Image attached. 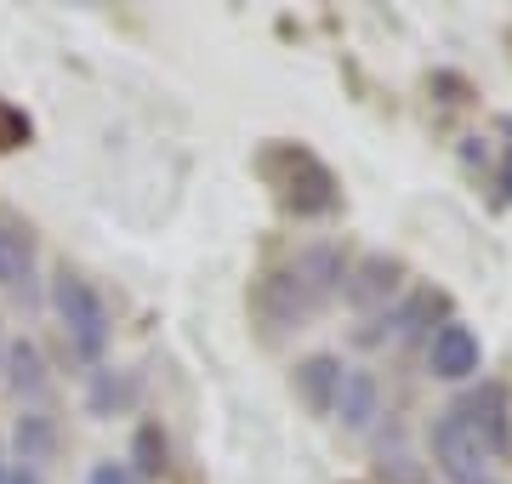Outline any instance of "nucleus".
I'll list each match as a JSON object with an SVG mask.
<instances>
[{
  "label": "nucleus",
  "instance_id": "nucleus-2",
  "mask_svg": "<svg viewBox=\"0 0 512 484\" xmlns=\"http://www.w3.org/2000/svg\"><path fill=\"white\" fill-rule=\"evenodd\" d=\"M262 171H268V183L279 188L285 211H296V217H325V211H336V177H330L308 149H296V143L268 149Z\"/></svg>",
  "mask_w": 512,
  "mask_h": 484
},
{
  "label": "nucleus",
  "instance_id": "nucleus-5",
  "mask_svg": "<svg viewBox=\"0 0 512 484\" xmlns=\"http://www.w3.org/2000/svg\"><path fill=\"white\" fill-rule=\"evenodd\" d=\"M461 416H467V428L484 439V445L495 450V462H507V450H512V416H507V388H495V382H484L478 393H467L461 399Z\"/></svg>",
  "mask_w": 512,
  "mask_h": 484
},
{
  "label": "nucleus",
  "instance_id": "nucleus-7",
  "mask_svg": "<svg viewBox=\"0 0 512 484\" xmlns=\"http://www.w3.org/2000/svg\"><path fill=\"white\" fill-rule=\"evenodd\" d=\"M0 291L35 297V240L18 223H0Z\"/></svg>",
  "mask_w": 512,
  "mask_h": 484
},
{
  "label": "nucleus",
  "instance_id": "nucleus-1",
  "mask_svg": "<svg viewBox=\"0 0 512 484\" xmlns=\"http://www.w3.org/2000/svg\"><path fill=\"white\" fill-rule=\"evenodd\" d=\"M52 308H57V319H63V342H69L74 359L97 365V359L109 354L114 314H109V302H103V291H97L92 280H80V274H57L52 280Z\"/></svg>",
  "mask_w": 512,
  "mask_h": 484
},
{
  "label": "nucleus",
  "instance_id": "nucleus-17",
  "mask_svg": "<svg viewBox=\"0 0 512 484\" xmlns=\"http://www.w3.org/2000/svg\"><path fill=\"white\" fill-rule=\"evenodd\" d=\"M6 473H12V462H6V456H0V479H6Z\"/></svg>",
  "mask_w": 512,
  "mask_h": 484
},
{
  "label": "nucleus",
  "instance_id": "nucleus-16",
  "mask_svg": "<svg viewBox=\"0 0 512 484\" xmlns=\"http://www.w3.org/2000/svg\"><path fill=\"white\" fill-rule=\"evenodd\" d=\"M0 484H40V479H35V473H29V467H12V473H6V479H0Z\"/></svg>",
  "mask_w": 512,
  "mask_h": 484
},
{
  "label": "nucleus",
  "instance_id": "nucleus-8",
  "mask_svg": "<svg viewBox=\"0 0 512 484\" xmlns=\"http://www.w3.org/2000/svg\"><path fill=\"white\" fill-rule=\"evenodd\" d=\"M6 382H12V393H18L23 405H40L46 393H52V376H46V359H40V348L29 342V336H18V342H6Z\"/></svg>",
  "mask_w": 512,
  "mask_h": 484
},
{
  "label": "nucleus",
  "instance_id": "nucleus-13",
  "mask_svg": "<svg viewBox=\"0 0 512 484\" xmlns=\"http://www.w3.org/2000/svg\"><path fill=\"white\" fill-rule=\"evenodd\" d=\"M382 479H393V484H421V473L410 467V456H404V450H393V456L382 450Z\"/></svg>",
  "mask_w": 512,
  "mask_h": 484
},
{
  "label": "nucleus",
  "instance_id": "nucleus-11",
  "mask_svg": "<svg viewBox=\"0 0 512 484\" xmlns=\"http://www.w3.org/2000/svg\"><path fill=\"white\" fill-rule=\"evenodd\" d=\"M57 450V422L46 410H29L18 416V462H46Z\"/></svg>",
  "mask_w": 512,
  "mask_h": 484
},
{
  "label": "nucleus",
  "instance_id": "nucleus-9",
  "mask_svg": "<svg viewBox=\"0 0 512 484\" xmlns=\"http://www.w3.org/2000/svg\"><path fill=\"white\" fill-rule=\"evenodd\" d=\"M342 291H348L353 308H376V302H387L393 291H399V262L393 257H365L348 280H342Z\"/></svg>",
  "mask_w": 512,
  "mask_h": 484
},
{
  "label": "nucleus",
  "instance_id": "nucleus-10",
  "mask_svg": "<svg viewBox=\"0 0 512 484\" xmlns=\"http://www.w3.org/2000/svg\"><path fill=\"white\" fill-rule=\"evenodd\" d=\"M342 359H330V354H313V359H302L296 365V393L308 399V410H319L325 416L330 410V399H336V382H342Z\"/></svg>",
  "mask_w": 512,
  "mask_h": 484
},
{
  "label": "nucleus",
  "instance_id": "nucleus-15",
  "mask_svg": "<svg viewBox=\"0 0 512 484\" xmlns=\"http://www.w3.org/2000/svg\"><path fill=\"white\" fill-rule=\"evenodd\" d=\"M86 484H137V473L120 467V462H103V467H92V479H86Z\"/></svg>",
  "mask_w": 512,
  "mask_h": 484
},
{
  "label": "nucleus",
  "instance_id": "nucleus-6",
  "mask_svg": "<svg viewBox=\"0 0 512 484\" xmlns=\"http://www.w3.org/2000/svg\"><path fill=\"white\" fill-rule=\"evenodd\" d=\"M330 416H336L348 433H365L370 422L382 416V382H376L370 371H342L336 399H330Z\"/></svg>",
  "mask_w": 512,
  "mask_h": 484
},
{
  "label": "nucleus",
  "instance_id": "nucleus-12",
  "mask_svg": "<svg viewBox=\"0 0 512 484\" xmlns=\"http://www.w3.org/2000/svg\"><path fill=\"white\" fill-rule=\"evenodd\" d=\"M137 473H148V479H154V473H165V439L154 428L137 433Z\"/></svg>",
  "mask_w": 512,
  "mask_h": 484
},
{
  "label": "nucleus",
  "instance_id": "nucleus-14",
  "mask_svg": "<svg viewBox=\"0 0 512 484\" xmlns=\"http://www.w3.org/2000/svg\"><path fill=\"white\" fill-rule=\"evenodd\" d=\"M23 137H29V120L0 103V149H12V143H23Z\"/></svg>",
  "mask_w": 512,
  "mask_h": 484
},
{
  "label": "nucleus",
  "instance_id": "nucleus-3",
  "mask_svg": "<svg viewBox=\"0 0 512 484\" xmlns=\"http://www.w3.org/2000/svg\"><path fill=\"white\" fill-rule=\"evenodd\" d=\"M433 467H439L450 484H501L495 450L467 428V416H461L456 405L439 410V422H433Z\"/></svg>",
  "mask_w": 512,
  "mask_h": 484
},
{
  "label": "nucleus",
  "instance_id": "nucleus-4",
  "mask_svg": "<svg viewBox=\"0 0 512 484\" xmlns=\"http://www.w3.org/2000/svg\"><path fill=\"white\" fill-rule=\"evenodd\" d=\"M478 365H484V348H478V336L461 319H444L439 331L427 336V371L433 376L467 382V376H478Z\"/></svg>",
  "mask_w": 512,
  "mask_h": 484
},
{
  "label": "nucleus",
  "instance_id": "nucleus-18",
  "mask_svg": "<svg viewBox=\"0 0 512 484\" xmlns=\"http://www.w3.org/2000/svg\"><path fill=\"white\" fill-rule=\"evenodd\" d=\"M0 365H6V342H0Z\"/></svg>",
  "mask_w": 512,
  "mask_h": 484
}]
</instances>
